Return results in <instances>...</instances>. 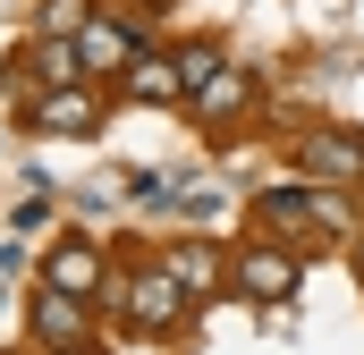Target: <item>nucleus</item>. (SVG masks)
Here are the masks:
<instances>
[{"mask_svg":"<svg viewBox=\"0 0 364 355\" xmlns=\"http://www.w3.org/2000/svg\"><path fill=\"white\" fill-rule=\"evenodd\" d=\"M43 288H51V296H85V305H93V296H102V246L68 229V237L43 254Z\"/></svg>","mask_w":364,"mask_h":355,"instance_id":"nucleus-7","label":"nucleus"},{"mask_svg":"<svg viewBox=\"0 0 364 355\" xmlns=\"http://www.w3.org/2000/svg\"><path fill=\"white\" fill-rule=\"evenodd\" d=\"M26 330H34V347L51 355H93V322H85V296H34V313H26Z\"/></svg>","mask_w":364,"mask_h":355,"instance_id":"nucleus-5","label":"nucleus"},{"mask_svg":"<svg viewBox=\"0 0 364 355\" xmlns=\"http://www.w3.org/2000/svg\"><path fill=\"white\" fill-rule=\"evenodd\" d=\"M136 51H153L136 26H119V17H93L85 34H77V60H85V77H127V60Z\"/></svg>","mask_w":364,"mask_h":355,"instance_id":"nucleus-8","label":"nucleus"},{"mask_svg":"<svg viewBox=\"0 0 364 355\" xmlns=\"http://www.w3.org/2000/svg\"><path fill=\"white\" fill-rule=\"evenodd\" d=\"M255 229H279V237H356V212L339 186H272L255 195Z\"/></svg>","mask_w":364,"mask_h":355,"instance_id":"nucleus-1","label":"nucleus"},{"mask_svg":"<svg viewBox=\"0 0 364 355\" xmlns=\"http://www.w3.org/2000/svg\"><path fill=\"white\" fill-rule=\"evenodd\" d=\"M170 60H178L186 93H203V85H212V77H220V68H229V51H220V43H178Z\"/></svg>","mask_w":364,"mask_h":355,"instance_id":"nucleus-13","label":"nucleus"},{"mask_svg":"<svg viewBox=\"0 0 364 355\" xmlns=\"http://www.w3.org/2000/svg\"><path fill=\"white\" fill-rule=\"evenodd\" d=\"M119 305H127V322H136L144 339H170V330L186 322V288H178V279H170L161 263H153V271H127Z\"/></svg>","mask_w":364,"mask_h":355,"instance_id":"nucleus-3","label":"nucleus"},{"mask_svg":"<svg viewBox=\"0 0 364 355\" xmlns=\"http://www.w3.org/2000/svg\"><path fill=\"white\" fill-rule=\"evenodd\" d=\"M85 26H93V0H43V34H68L77 43Z\"/></svg>","mask_w":364,"mask_h":355,"instance_id":"nucleus-14","label":"nucleus"},{"mask_svg":"<svg viewBox=\"0 0 364 355\" xmlns=\"http://www.w3.org/2000/svg\"><path fill=\"white\" fill-rule=\"evenodd\" d=\"M296 170L314 178V186H339V195H348L364 178V136L356 127H314V136L296 144Z\"/></svg>","mask_w":364,"mask_h":355,"instance_id":"nucleus-4","label":"nucleus"},{"mask_svg":"<svg viewBox=\"0 0 364 355\" xmlns=\"http://www.w3.org/2000/svg\"><path fill=\"white\" fill-rule=\"evenodd\" d=\"M119 85H127V102H144V110H170V102L186 93V77H178V60H161V51H136Z\"/></svg>","mask_w":364,"mask_h":355,"instance_id":"nucleus-11","label":"nucleus"},{"mask_svg":"<svg viewBox=\"0 0 364 355\" xmlns=\"http://www.w3.org/2000/svg\"><path fill=\"white\" fill-rule=\"evenodd\" d=\"M34 127H43V136H93V127H102L93 85H51V93H34Z\"/></svg>","mask_w":364,"mask_h":355,"instance_id":"nucleus-9","label":"nucleus"},{"mask_svg":"<svg viewBox=\"0 0 364 355\" xmlns=\"http://www.w3.org/2000/svg\"><path fill=\"white\" fill-rule=\"evenodd\" d=\"M296 279H305V263L288 254V246H237L229 254V296H246V305H288L296 296Z\"/></svg>","mask_w":364,"mask_h":355,"instance_id":"nucleus-2","label":"nucleus"},{"mask_svg":"<svg viewBox=\"0 0 364 355\" xmlns=\"http://www.w3.org/2000/svg\"><path fill=\"white\" fill-rule=\"evenodd\" d=\"M161 271L178 279L186 296H212V288H229V271H220V254H212V246H170V254H161Z\"/></svg>","mask_w":364,"mask_h":355,"instance_id":"nucleus-12","label":"nucleus"},{"mask_svg":"<svg viewBox=\"0 0 364 355\" xmlns=\"http://www.w3.org/2000/svg\"><path fill=\"white\" fill-rule=\"evenodd\" d=\"M85 77V60H77V43L68 34H34L26 43V60H9V93H51V85H77Z\"/></svg>","mask_w":364,"mask_h":355,"instance_id":"nucleus-6","label":"nucleus"},{"mask_svg":"<svg viewBox=\"0 0 364 355\" xmlns=\"http://www.w3.org/2000/svg\"><path fill=\"white\" fill-rule=\"evenodd\" d=\"M255 102H263V77H255V68H237V60H229V68H220V77H212V85L195 93V119H212V127H229V119H246V110H255Z\"/></svg>","mask_w":364,"mask_h":355,"instance_id":"nucleus-10","label":"nucleus"}]
</instances>
